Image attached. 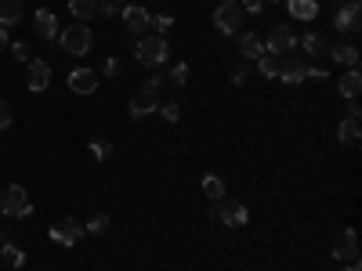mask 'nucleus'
<instances>
[{"instance_id": "20", "label": "nucleus", "mask_w": 362, "mask_h": 271, "mask_svg": "<svg viewBox=\"0 0 362 271\" xmlns=\"http://www.w3.org/2000/svg\"><path fill=\"white\" fill-rule=\"evenodd\" d=\"M239 55H243L246 62H257V58L264 55V40H261L257 33H239Z\"/></svg>"}, {"instance_id": "19", "label": "nucleus", "mask_w": 362, "mask_h": 271, "mask_svg": "<svg viewBox=\"0 0 362 271\" xmlns=\"http://www.w3.org/2000/svg\"><path fill=\"white\" fill-rule=\"evenodd\" d=\"M359 138H362L359 120H355V116H344V120L337 123V141H341V145H359Z\"/></svg>"}, {"instance_id": "43", "label": "nucleus", "mask_w": 362, "mask_h": 271, "mask_svg": "<svg viewBox=\"0 0 362 271\" xmlns=\"http://www.w3.org/2000/svg\"><path fill=\"white\" fill-rule=\"evenodd\" d=\"M337 4H341V8H344V4H352V0H337Z\"/></svg>"}, {"instance_id": "2", "label": "nucleus", "mask_w": 362, "mask_h": 271, "mask_svg": "<svg viewBox=\"0 0 362 271\" xmlns=\"http://www.w3.org/2000/svg\"><path fill=\"white\" fill-rule=\"evenodd\" d=\"M134 58L141 62V66H163V62L170 58V47H167V37H141L138 47H134Z\"/></svg>"}, {"instance_id": "33", "label": "nucleus", "mask_w": 362, "mask_h": 271, "mask_svg": "<svg viewBox=\"0 0 362 271\" xmlns=\"http://www.w3.org/2000/svg\"><path fill=\"white\" fill-rule=\"evenodd\" d=\"M91 156L102 163V159H109V156H113V145H109V141H91Z\"/></svg>"}, {"instance_id": "40", "label": "nucleus", "mask_w": 362, "mask_h": 271, "mask_svg": "<svg viewBox=\"0 0 362 271\" xmlns=\"http://www.w3.org/2000/svg\"><path fill=\"white\" fill-rule=\"evenodd\" d=\"M4 47H11V37H8V29L0 26V51H4Z\"/></svg>"}, {"instance_id": "25", "label": "nucleus", "mask_w": 362, "mask_h": 271, "mask_svg": "<svg viewBox=\"0 0 362 271\" xmlns=\"http://www.w3.org/2000/svg\"><path fill=\"white\" fill-rule=\"evenodd\" d=\"M203 196H207L210 203L225 199V178H217V174H207V178H203Z\"/></svg>"}, {"instance_id": "42", "label": "nucleus", "mask_w": 362, "mask_h": 271, "mask_svg": "<svg viewBox=\"0 0 362 271\" xmlns=\"http://www.w3.org/2000/svg\"><path fill=\"white\" fill-rule=\"evenodd\" d=\"M221 4H239V0H221Z\"/></svg>"}, {"instance_id": "8", "label": "nucleus", "mask_w": 362, "mask_h": 271, "mask_svg": "<svg viewBox=\"0 0 362 271\" xmlns=\"http://www.w3.org/2000/svg\"><path fill=\"white\" fill-rule=\"evenodd\" d=\"M84 235L87 232H84V225L76 217H62V221L51 225V243H58V246H76Z\"/></svg>"}, {"instance_id": "44", "label": "nucleus", "mask_w": 362, "mask_h": 271, "mask_svg": "<svg viewBox=\"0 0 362 271\" xmlns=\"http://www.w3.org/2000/svg\"><path fill=\"white\" fill-rule=\"evenodd\" d=\"M264 4H279V0H264Z\"/></svg>"}, {"instance_id": "39", "label": "nucleus", "mask_w": 362, "mask_h": 271, "mask_svg": "<svg viewBox=\"0 0 362 271\" xmlns=\"http://www.w3.org/2000/svg\"><path fill=\"white\" fill-rule=\"evenodd\" d=\"M163 84H167V80H163V76H160V73H152V76H149V80H145V87H149V91H160V87H163Z\"/></svg>"}, {"instance_id": "4", "label": "nucleus", "mask_w": 362, "mask_h": 271, "mask_svg": "<svg viewBox=\"0 0 362 271\" xmlns=\"http://www.w3.org/2000/svg\"><path fill=\"white\" fill-rule=\"evenodd\" d=\"M210 217L221 221V225H228V228H243L250 221V210L239 199H217V203H210Z\"/></svg>"}, {"instance_id": "5", "label": "nucleus", "mask_w": 362, "mask_h": 271, "mask_svg": "<svg viewBox=\"0 0 362 271\" xmlns=\"http://www.w3.org/2000/svg\"><path fill=\"white\" fill-rule=\"evenodd\" d=\"M243 22H246V11L239 4H221L214 11V29L221 37H239L243 33Z\"/></svg>"}, {"instance_id": "30", "label": "nucleus", "mask_w": 362, "mask_h": 271, "mask_svg": "<svg viewBox=\"0 0 362 271\" xmlns=\"http://www.w3.org/2000/svg\"><path fill=\"white\" fill-rule=\"evenodd\" d=\"M123 8H127V0H98V15H105V19L120 15Z\"/></svg>"}, {"instance_id": "37", "label": "nucleus", "mask_w": 362, "mask_h": 271, "mask_svg": "<svg viewBox=\"0 0 362 271\" xmlns=\"http://www.w3.org/2000/svg\"><path fill=\"white\" fill-rule=\"evenodd\" d=\"M246 80H250V69H246V66H235V69H232V84H235V87H243Z\"/></svg>"}, {"instance_id": "29", "label": "nucleus", "mask_w": 362, "mask_h": 271, "mask_svg": "<svg viewBox=\"0 0 362 271\" xmlns=\"http://www.w3.org/2000/svg\"><path fill=\"white\" fill-rule=\"evenodd\" d=\"M156 113H160L167 123H178V120H181V105H178V102H160V109H156Z\"/></svg>"}, {"instance_id": "14", "label": "nucleus", "mask_w": 362, "mask_h": 271, "mask_svg": "<svg viewBox=\"0 0 362 271\" xmlns=\"http://www.w3.org/2000/svg\"><path fill=\"white\" fill-rule=\"evenodd\" d=\"M33 33L40 40H58V19H55V11H47V8H37L33 11Z\"/></svg>"}, {"instance_id": "10", "label": "nucleus", "mask_w": 362, "mask_h": 271, "mask_svg": "<svg viewBox=\"0 0 362 271\" xmlns=\"http://www.w3.org/2000/svg\"><path fill=\"white\" fill-rule=\"evenodd\" d=\"M160 109V91H149V87H138L134 98H131V116L134 120H145Z\"/></svg>"}, {"instance_id": "6", "label": "nucleus", "mask_w": 362, "mask_h": 271, "mask_svg": "<svg viewBox=\"0 0 362 271\" xmlns=\"http://www.w3.org/2000/svg\"><path fill=\"white\" fill-rule=\"evenodd\" d=\"M293 47H297V37H293V29H290V26H282V22H275V26L269 29V37H264V51L275 55V58L290 55Z\"/></svg>"}, {"instance_id": "9", "label": "nucleus", "mask_w": 362, "mask_h": 271, "mask_svg": "<svg viewBox=\"0 0 362 271\" xmlns=\"http://www.w3.org/2000/svg\"><path fill=\"white\" fill-rule=\"evenodd\" d=\"M120 15H123V26H127V33H131V37H138V40H141V37H149L152 15L141 8V4H127Z\"/></svg>"}, {"instance_id": "38", "label": "nucleus", "mask_w": 362, "mask_h": 271, "mask_svg": "<svg viewBox=\"0 0 362 271\" xmlns=\"http://www.w3.org/2000/svg\"><path fill=\"white\" fill-rule=\"evenodd\" d=\"M305 80H311V84H323V80H329V73H326L323 66H316V69L308 66V76H305Z\"/></svg>"}, {"instance_id": "41", "label": "nucleus", "mask_w": 362, "mask_h": 271, "mask_svg": "<svg viewBox=\"0 0 362 271\" xmlns=\"http://www.w3.org/2000/svg\"><path fill=\"white\" fill-rule=\"evenodd\" d=\"M344 271H359V261H352V264H348V268H344Z\"/></svg>"}, {"instance_id": "18", "label": "nucleus", "mask_w": 362, "mask_h": 271, "mask_svg": "<svg viewBox=\"0 0 362 271\" xmlns=\"http://www.w3.org/2000/svg\"><path fill=\"white\" fill-rule=\"evenodd\" d=\"M329 58L348 69H359V47L355 44H329Z\"/></svg>"}, {"instance_id": "15", "label": "nucleus", "mask_w": 362, "mask_h": 271, "mask_svg": "<svg viewBox=\"0 0 362 271\" xmlns=\"http://www.w3.org/2000/svg\"><path fill=\"white\" fill-rule=\"evenodd\" d=\"M69 91L73 94H94L98 91V73L94 69H73L69 73Z\"/></svg>"}, {"instance_id": "16", "label": "nucleus", "mask_w": 362, "mask_h": 271, "mask_svg": "<svg viewBox=\"0 0 362 271\" xmlns=\"http://www.w3.org/2000/svg\"><path fill=\"white\" fill-rule=\"evenodd\" d=\"M359 91H362V73H359V69L341 73V80H337V94H341V98L355 102V98H359Z\"/></svg>"}, {"instance_id": "35", "label": "nucleus", "mask_w": 362, "mask_h": 271, "mask_svg": "<svg viewBox=\"0 0 362 271\" xmlns=\"http://www.w3.org/2000/svg\"><path fill=\"white\" fill-rule=\"evenodd\" d=\"M102 73H105V76H120V73H123V62H120V58H105Z\"/></svg>"}, {"instance_id": "28", "label": "nucleus", "mask_w": 362, "mask_h": 271, "mask_svg": "<svg viewBox=\"0 0 362 271\" xmlns=\"http://www.w3.org/2000/svg\"><path fill=\"white\" fill-rule=\"evenodd\" d=\"M163 80H167L170 87H185V84H188V66H185V62H178V66H170V73H167Z\"/></svg>"}, {"instance_id": "1", "label": "nucleus", "mask_w": 362, "mask_h": 271, "mask_svg": "<svg viewBox=\"0 0 362 271\" xmlns=\"http://www.w3.org/2000/svg\"><path fill=\"white\" fill-rule=\"evenodd\" d=\"M0 210L15 221H26V217H33V199H29V192L22 185H11L0 192Z\"/></svg>"}, {"instance_id": "24", "label": "nucleus", "mask_w": 362, "mask_h": 271, "mask_svg": "<svg viewBox=\"0 0 362 271\" xmlns=\"http://www.w3.org/2000/svg\"><path fill=\"white\" fill-rule=\"evenodd\" d=\"M69 11H73L76 22H87L98 15V0H69Z\"/></svg>"}, {"instance_id": "7", "label": "nucleus", "mask_w": 362, "mask_h": 271, "mask_svg": "<svg viewBox=\"0 0 362 271\" xmlns=\"http://www.w3.org/2000/svg\"><path fill=\"white\" fill-rule=\"evenodd\" d=\"M305 76H308V62H305V55H282L279 58V76L275 80H282L287 87H297V84H305Z\"/></svg>"}, {"instance_id": "17", "label": "nucleus", "mask_w": 362, "mask_h": 271, "mask_svg": "<svg viewBox=\"0 0 362 271\" xmlns=\"http://www.w3.org/2000/svg\"><path fill=\"white\" fill-rule=\"evenodd\" d=\"M287 11L297 22H311L319 15V0H287Z\"/></svg>"}, {"instance_id": "36", "label": "nucleus", "mask_w": 362, "mask_h": 271, "mask_svg": "<svg viewBox=\"0 0 362 271\" xmlns=\"http://www.w3.org/2000/svg\"><path fill=\"white\" fill-rule=\"evenodd\" d=\"M11 120H15V116H11V105H8L4 98H0V131H8Z\"/></svg>"}, {"instance_id": "21", "label": "nucleus", "mask_w": 362, "mask_h": 271, "mask_svg": "<svg viewBox=\"0 0 362 271\" xmlns=\"http://www.w3.org/2000/svg\"><path fill=\"white\" fill-rule=\"evenodd\" d=\"M301 47H305L311 58H326V55H329V40H326L323 33H305V37H301Z\"/></svg>"}, {"instance_id": "32", "label": "nucleus", "mask_w": 362, "mask_h": 271, "mask_svg": "<svg viewBox=\"0 0 362 271\" xmlns=\"http://www.w3.org/2000/svg\"><path fill=\"white\" fill-rule=\"evenodd\" d=\"M152 26H156V37H167L170 26H174V15H152Z\"/></svg>"}, {"instance_id": "11", "label": "nucleus", "mask_w": 362, "mask_h": 271, "mask_svg": "<svg viewBox=\"0 0 362 271\" xmlns=\"http://www.w3.org/2000/svg\"><path fill=\"white\" fill-rule=\"evenodd\" d=\"M334 257H337V261H344V264L359 261V235H355V228L337 232V239H334Z\"/></svg>"}, {"instance_id": "23", "label": "nucleus", "mask_w": 362, "mask_h": 271, "mask_svg": "<svg viewBox=\"0 0 362 271\" xmlns=\"http://www.w3.org/2000/svg\"><path fill=\"white\" fill-rule=\"evenodd\" d=\"M0 261H4L8 268H22L26 264V253H22V246H15V243H8V239H0Z\"/></svg>"}, {"instance_id": "31", "label": "nucleus", "mask_w": 362, "mask_h": 271, "mask_svg": "<svg viewBox=\"0 0 362 271\" xmlns=\"http://www.w3.org/2000/svg\"><path fill=\"white\" fill-rule=\"evenodd\" d=\"M8 51H11L15 58H19V62H29V58H33V47H29L26 40H11V47H8Z\"/></svg>"}, {"instance_id": "3", "label": "nucleus", "mask_w": 362, "mask_h": 271, "mask_svg": "<svg viewBox=\"0 0 362 271\" xmlns=\"http://www.w3.org/2000/svg\"><path fill=\"white\" fill-rule=\"evenodd\" d=\"M58 44H62V51H66V55H80L84 58L91 51V44H94V33L84 22H73L69 29H62V33H58Z\"/></svg>"}, {"instance_id": "26", "label": "nucleus", "mask_w": 362, "mask_h": 271, "mask_svg": "<svg viewBox=\"0 0 362 271\" xmlns=\"http://www.w3.org/2000/svg\"><path fill=\"white\" fill-rule=\"evenodd\" d=\"M257 73H261V76H269V80H275V76H279V58L264 51V55L257 58Z\"/></svg>"}, {"instance_id": "34", "label": "nucleus", "mask_w": 362, "mask_h": 271, "mask_svg": "<svg viewBox=\"0 0 362 271\" xmlns=\"http://www.w3.org/2000/svg\"><path fill=\"white\" fill-rule=\"evenodd\" d=\"M239 8H243L246 15H261L269 4H264V0H239Z\"/></svg>"}, {"instance_id": "27", "label": "nucleus", "mask_w": 362, "mask_h": 271, "mask_svg": "<svg viewBox=\"0 0 362 271\" xmlns=\"http://www.w3.org/2000/svg\"><path fill=\"white\" fill-rule=\"evenodd\" d=\"M109 225H113V221H109V214H94L87 225H84V232H87V235H105Z\"/></svg>"}, {"instance_id": "22", "label": "nucleus", "mask_w": 362, "mask_h": 271, "mask_svg": "<svg viewBox=\"0 0 362 271\" xmlns=\"http://www.w3.org/2000/svg\"><path fill=\"white\" fill-rule=\"evenodd\" d=\"M15 22H22V0H0V26L11 29Z\"/></svg>"}, {"instance_id": "12", "label": "nucleus", "mask_w": 362, "mask_h": 271, "mask_svg": "<svg viewBox=\"0 0 362 271\" xmlns=\"http://www.w3.org/2000/svg\"><path fill=\"white\" fill-rule=\"evenodd\" d=\"M359 19H362V4H359V0H352V4L337 8L334 29H337V33H359Z\"/></svg>"}, {"instance_id": "13", "label": "nucleus", "mask_w": 362, "mask_h": 271, "mask_svg": "<svg viewBox=\"0 0 362 271\" xmlns=\"http://www.w3.org/2000/svg\"><path fill=\"white\" fill-rule=\"evenodd\" d=\"M29 66V76H26V87L33 91V94H40V91H47V84H51V66H47L44 58H29L26 62Z\"/></svg>"}]
</instances>
